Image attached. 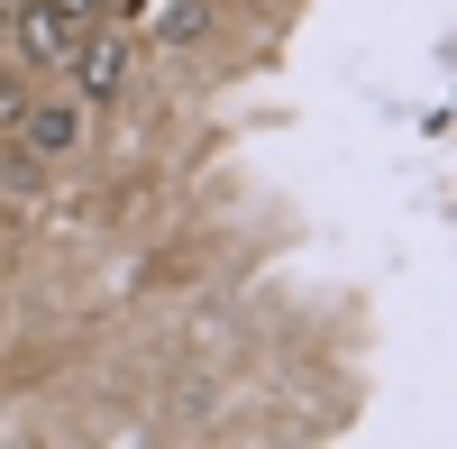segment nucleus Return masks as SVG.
<instances>
[{
    "mask_svg": "<svg viewBox=\"0 0 457 449\" xmlns=\"http://www.w3.org/2000/svg\"><path fill=\"white\" fill-rule=\"evenodd\" d=\"M92 28H101V0H19V55L28 64H64Z\"/></svg>",
    "mask_w": 457,
    "mask_h": 449,
    "instance_id": "nucleus-1",
    "label": "nucleus"
},
{
    "mask_svg": "<svg viewBox=\"0 0 457 449\" xmlns=\"http://www.w3.org/2000/svg\"><path fill=\"white\" fill-rule=\"evenodd\" d=\"M64 64H73V92H83V101H110V92H120V73H129L120 37H83V47H73Z\"/></svg>",
    "mask_w": 457,
    "mask_h": 449,
    "instance_id": "nucleus-2",
    "label": "nucleus"
},
{
    "mask_svg": "<svg viewBox=\"0 0 457 449\" xmlns=\"http://www.w3.org/2000/svg\"><path fill=\"white\" fill-rule=\"evenodd\" d=\"M28 138L37 147H73V110H28Z\"/></svg>",
    "mask_w": 457,
    "mask_h": 449,
    "instance_id": "nucleus-3",
    "label": "nucleus"
}]
</instances>
